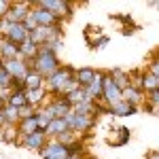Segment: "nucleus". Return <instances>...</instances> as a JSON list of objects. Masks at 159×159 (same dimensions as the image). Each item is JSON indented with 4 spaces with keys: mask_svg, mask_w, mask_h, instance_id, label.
<instances>
[{
    "mask_svg": "<svg viewBox=\"0 0 159 159\" xmlns=\"http://www.w3.org/2000/svg\"><path fill=\"white\" fill-rule=\"evenodd\" d=\"M64 121H66V127L70 129V132H74V134H83V132H87L91 125H93V117L91 115H79V112H74V110H70L66 117H64Z\"/></svg>",
    "mask_w": 159,
    "mask_h": 159,
    "instance_id": "obj_5",
    "label": "nucleus"
},
{
    "mask_svg": "<svg viewBox=\"0 0 159 159\" xmlns=\"http://www.w3.org/2000/svg\"><path fill=\"white\" fill-rule=\"evenodd\" d=\"M47 136H45V132L43 129H38V132H34V134L30 136H24V140H21V144H24L28 151H40V148L47 144Z\"/></svg>",
    "mask_w": 159,
    "mask_h": 159,
    "instance_id": "obj_14",
    "label": "nucleus"
},
{
    "mask_svg": "<svg viewBox=\"0 0 159 159\" xmlns=\"http://www.w3.org/2000/svg\"><path fill=\"white\" fill-rule=\"evenodd\" d=\"M40 108L45 110L51 119H64V117L72 110V106L68 104V100L64 98V96H55V98L51 100L47 106H40Z\"/></svg>",
    "mask_w": 159,
    "mask_h": 159,
    "instance_id": "obj_8",
    "label": "nucleus"
},
{
    "mask_svg": "<svg viewBox=\"0 0 159 159\" xmlns=\"http://www.w3.org/2000/svg\"><path fill=\"white\" fill-rule=\"evenodd\" d=\"M74 79V68L70 66H60L55 72L45 79V89L47 93H53V96H61L64 87L68 85V81Z\"/></svg>",
    "mask_w": 159,
    "mask_h": 159,
    "instance_id": "obj_2",
    "label": "nucleus"
},
{
    "mask_svg": "<svg viewBox=\"0 0 159 159\" xmlns=\"http://www.w3.org/2000/svg\"><path fill=\"white\" fill-rule=\"evenodd\" d=\"M148 159H159L157 157V151H151V153H148Z\"/></svg>",
    "mask_w": 159,
    "mask_h": 159,
    "instance_id": "obj_33",
    "label": "nucleus"
},
{
    "mask_svg": "<svg viewBox=\"0 0 159 159\" xmlns=\"http://www.w3.org/2000/svg\"><path fill=\"white\" fill-rule=\"evenodd\" d=\"M17 49H19V57H21L24 61H28V64L34 60V57H36V53H38V47L32 43V40H30V38H28V40H24Z\"/></svg>",
    "mask_w": 159,
    "mask_h": 159,
    "instance_id": "obj_18",
    "label": "nucleus"
},
{
    "mask_svg": "<svg viewBox=\"0 0 159 159\" xmlns=\"http://www.w3.org/2000/svg\"><path fill=\"white\" fill-rule=\"evenodd\" d=\"M108 76L112 79V83L119 87V89H125V87H129V74L125 72V70H121V68H112L108 72Z\"/></svg>",
    "mask_w": 159,
    "mask_h": 159,
    "instance_id": "obj_22",
    "label": "nucleus"
},
{
    "mask_svg": "<svg viewBox=\"0 0 159 159\" xmlns=\"http://www.w3.org/2000/svg\"><path fill=\"white\" fill-rule=\"evenodd\" d=\"M147 72H151V74H155V76H159V60H157V57L151 61V66H148Z\"/></svg>",
    "mask_w": 159,
    "mask_h": 159,
    "instance_id": "obj_30",
    "label": "nucleus"
},
{
    "mask_svg": "<svg viewBox=\"0 0 159 159\" xmlns=\"http://www.w3.org/2000/svg\"><path fill=\"white\" fill-rule=\"evenodd\" d=\"M136 110L138 108H134V106H129L127 102H117L115 106H110L108 108V112L110 115H115V117H129V115H136Z\"/></svg>",
    "mask_w": 159,
    "mask_h": 159,
    "instance_id": "obj_24",
    "label": "nucleus"
},
{
    "mask_svg": "<svg viewBox=\"0 0 159 159\" xmlns=\"http://www.w3.org/2000/svg\"><path fill=\"white\" fill-rule=\"evenodd\" d=\"M36 110L38 108L30 106V104H25V106H21V108H17V112H19V121H21V119H28V117H34Z\"/></svg>",
    "mask_w": 159,
    "mask_h": 159,
    "instance_id": "obj_29",
    "label": "nucleus"
},
{
    "mask_svg": "<svg viewBox=\"0 0 159 159\" xmlns=\"http://www.w3.org/2000/svg\"><path fill=\"white\" fill-rule=\"evenodd\" d=\"M21 87H24L25 91H30V89H40V87H45V79L30 68V72L25 74L24 81H21Z\"/></svg>",
    "mask_w": 159,
    "mask_h": 159,
    "instance_id": "obj_17",
    "label": "nucleus"
},
{
    "mask_svg": "<svg viewBox=\"0 0 159 159\" xmlns=\"http://www.w3.org/2000/svg\"><path fill=\"white\" fill-rule=\"evenodd\" d=\"M102 81H104V74L98 72L96 76H93V81L83 89V91H85V98L89 100V102H98V100H102Z\"/></svg>",
    "mask_w": 159,
    "mask_h": 159,
    "instance_id": "obj_13",
    "label": "nucleus"
},
{
    "mask_svg": "<svg viewBox=\"0 0 159 159\" xmlns=\"http://www.w3.org/2000/svg\"><path fill=\"white\" fill-rule=\"evenodd\" d=\"M30 9H32V4H28V2H11V7L7 11V19L11 24H24L30 15Z\"/></svg>",
    "mask_w": 159,
    "mask_h": 159,
    "instance_id": "obj_10",
    "label": "nucleus"
},
{
    "mask_svg": "<svg viewBox=\"0 0 159 159\" xmlns=\"http://www.w3.org/2000/svg\"><path fill=\"white\" fill-rule=\"evenodd\" d=\"M4 38H7L9 43H13V45L19 47L24 40H28V30H25L24 24H11L9 30H7V34H4Z\"/></svg>",
    "mask_w": 159,
    "mask_h": 159,
    "instance_id": "obj_12",
    "label": "nucleus"
},
{
    "mask_svg": "<svg viewBox=\"0 0 159 159\" xmlns=\"http://www.w3.org/2000/svg\"><path fill=\"white\" fill-rule=\"evenodd\" d=\"M7 102H9L11 106H15V108L25 106V104H28V100H25V89H13L11 93H9V98H7Z\"/></svg>",
    "mask_w": 159,
    "mask_h": 159,
    "instance_id": "obj_25",
    "label": "nucleus"
},
{
    "mask_svg": "<svg viewBox=\"0 0 159 159\" xmlns=\"http://www.w3.org/2000/svg\"><path fill=\"white\" fill-rule=\"evenodd\" d=\"M64 98L68 100V104H70V106H76V104H81V102H85V91H83V89H81V87H76V89H74V91H70V93H68V96H64Z\"/></svg>",
    "mask_w": 159,
    "mask_h": 159,
    "instance_id": "obj_27",
    "label": "nucleus"
},
{
    "mask_svg": "<svg viewBox=\"0 0 159 159\" xmlns=\"http://www.w3.org/2000/svg\"><path fill=\"white\" fill-rule=\"evenodd\" d=\"M9 7H11V2H9V0H0V17H7Z\"/></svg>",
    "mask_w": 159,
    "mask_h": 159,
    "instance_id": "obj_31",
    "label": "nucleus"
},
{
    "mask_svg": "<svg viewBox=\"0 0 159 159\" xmlns=\"http://www.w3.org/2000/svg\"><path fill=\"white\" fill-rule=\"evenodd\" d=\"M0 66L9 72V76H11L15 83H21L24 76L30 72V64L24 61L21 57H15V60H0Z\"/></svg>",
    "mask_w": 159,
    "mask_h": 159,
    "instance_id": "obj_6",
    "label": "nucleus"
},
{
    "mask_svg": "<svg viewBox=\"0 0 159 159\" xmlns=\"http://www.w3.org/2000/svg\"><path fill=\"white\" fill-rule=\"evenodd\" d=\"M2 104H4V102H0V127L4 125V119H2Z\"/></svg>",
    "mask_w": 159,
    "mask_h": 159,
    "instance_id": "obj_32",
    "label": "nucleus"
},
{
    "mask_svg": "<svg viewBox=\"0 0 159 159\" xmlns=\"http://www.w3.org/2000/svg\"><path fill=\"white\" fill-rule=\"evenodd\" d=\"M40 9H45V11H49L51 15H55L57 19H68V17H72L74 13V7L72 2H66V0H40L36 2Z\"/></svg>",
    "mask_w": 159,
    "mask_h": 159,
    "instance_id": "obj_3",
    "label": "nucleus"
},
{
    "mask_svg": "<svg viewBox=\"0 0 159 159\" xmlns=\"http://www.w3.org/2000/svg\"><path fill=\"white\" fill-rule=\"evenodd\" d=\"M30 17L34 19L36 28H61V19H57L55 15H51L49 11L40 9L36 2H34V7L30 9Z\"/></svg>",
    "mask_w": 159,
    "mask_h": 159,
    "instance_id": "obj_7",
    "label": "nucleus"
},
{
    "mask_svg": "<svg viewBox=\"0 0 159 159\" xmlns=\"http://www.w3.org/2000/svg\"><path fill=\"white\" fill-rule=\"evenodd\" d=\"M17 132H19V136H30V134H34V132H38L36 115L28 117V119H21V121L17 123Z\"/></svg>",
    "mask_w": 159,
    "mask_h": 159,
    "instance_id": "obj_20",
    "label": "nucleus"
},
{
    "mask_svg": "<svg viewBox=\"0 0 159 159\" xmlns=\"http://www.w3.org/2000/svg\"><path fill=\"white\" fill-rule=\"evenodd\" d=\"M30 68H32L34 72H38L43 79H47V76H51V74L60 68V57H57V53H53L51 49L40 47L38 53H36V57L30 61Z\"/></svg>",
    "mask_w": 159,
    "mask_h": 159,
    "instance_id": "obj_1",
    "label": "nucleus"
},
{
    "mask_svg": "<svg viewBox=\"0 0 159 159\" xmlns=\"http://www.w3.org/2000/svg\"><path fill=\"white\" fill-rule=\"evenodd\" d=\"M43 159H51V157H68L70 155V147H64L57 140H47V144L38 151Z\"/></svg>",
    "mask_w": 159,
    "mask_h": 159,
    "instance_id": "obj_11",
    "label": "nucleus"
},
{
    "mask_svg": "<svg viewBox=\"0 0 159 159\" xmlns=\"http://www.w3.org/2000/svg\"><path fill=\"white\" fill-rule=\"evenodd\" d=\"M11 85H13V79L9 76V72L0 66V91H9Z\"/></svg>",
    "mask_w": 159,
    "mask_h": 159,
    "instance_id": "obj_28",
    "label": "nucleus"
},
{
    "mask_svg": "<svg viewBox=\"0 0 159 159\" xmlns=\"http://www.w3.org/2000/svg\"><path fill=\"white\" fill-rule=\"evenodd\" d=\"M96 74H98V70H93V68L85 66V68L74 70V81H76V85L81 87V89H85V87L93 81V76H96Z\"/></svg>",
    "mask_w": 159,
    "mask_h": 159,
    "instance_id": "obj_16",
    "label": "nucleus"
},
{
    "mask_svg": "<svg viewBox=\"0 0 159 159\" xmlns=\"http://www.w3.org/2000/svg\"><path fill=\"white\" fill-rule=\"evenodd\" d=\"M28 38L40 49V47H45V45H49V43L57 40V38H64V36H61V28H34L28 34Z\"/></svg>",
    "mask_w": 159,
    "mask_h": 159,
    "instance_id": "obj_4",
    "label": "nucleus"
},
{
    "mask_svg": "<svg viewBox=\"0 0 159 159\" xmlns=\"http://www.w3.org/2000/svg\"><path fill=\"white\" fill-rule=\"evenodd\" d=\"M2 119H4V125H17L19 123V112H17L15 106L4 102L2 104Z\"/></svg>",
    "mask_w": 159,
    "mask_h": 159,
    "instance_id": "obj_23",
    "label": "nucleus"
},
{
    "mask_svg": "<svg viewBox=\"0 0 159 159\" xmlns=\"http://www.w3.org/2000/svg\"><path fill=\"white\" fill-rule=\"evenodd\" d=\"M102 100H104V104H106V108L110 106H115L117 102H121V89L112 83V79H110L108 74H104V81H102Z\"/></svg>",
    "mask_w": 159,
    "mask_h": 159,
    "instance_id": "obj_9",
    "label": "nucleus"
},
{
    "mask_svg": "<svg viewBox=\"0 0 159 159\" xmlns=\"http://www.w3.org/2000/svg\"><path fill=\"white\" fill-rule=\"evenodd\" d=\"M129 129L127 127H119L117 129V138H108V144H112V147H123L125 142H129Z\"/></svg>",
    "mask_w": 159,
    "mask_h": 159,
    "instance_id": "obj_26",
    "label": "nucleus"
},
{
    "mask_svg": "<svg viewBox=\"0 0 159 159\" xmlns=\"http://www.w3.org/2000/svg\"><path fill=\"white\" fill-rule=\"evenodd\" d=\"M45 98H47V89H45V87L25 91V100H28V104L34 106V108H40V104H43V100H45Z\"/></svg>",
    "mask_w": 159,
    "mask_h": 159,
    "instance_id": "obj_21",
    "label": "nucleus"
},
{
    "mask_svg": "<svg viewBox=\"0 0 159 159\" xmlns=\"http://www.w3.org/2000/svg\"><path fill=\"white\" fill-rule=\"evenodd\" d=\"M121 98H123V102H127L129 106H134V108H138L142 102H144V93L138 89V87H125L121 91Z\"/></svg>",
    "mask_w": 159,
    "mask_h": 159,
    "instance_id": "obj_15",
    "label": "nucleus"
},
{
    "mask_svg": "<svg viewBox=\"0 0 159 159\" xmlns=\"http://www.w3.org/2000/svg\"><path fill=\"white\" fill-rule=\"evenodd\" d=\"M68 127H66V121L64 119H53V121L45 127V136L49 138V140H55L57 136L61 134V132H66Z\"/></svg>",
    "mask_w": 159,
    "mask_h": 159,
    "instance_id": "obj_19",
    "label": "nucleus"
}]
</instances>
